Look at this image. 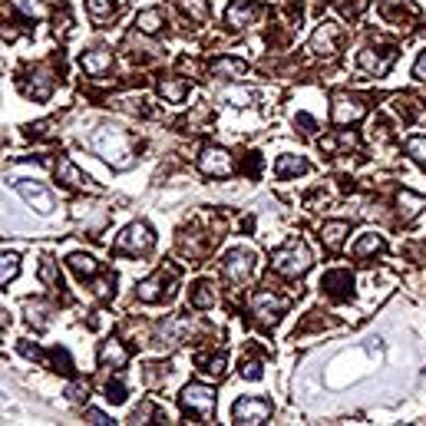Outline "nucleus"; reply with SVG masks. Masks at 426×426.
Listing matches in <instances>:
<instances>
[{
	"instance_id": "obj_15",
	"label": "nucleus",
	"mask_w": 426,
	"mask_h": 426,
	"mask_svg": "<svg viewBox=\"0 0 426 426\" xmlns=\"http://www.w3.org/2000/svg\"><path fill=\"white\" fill-rule=\"evenodd\" d=\"M321 288H324L330 297H347L350 295L347 288H354V278H350V271H328L321 278Z\"/></svg>"
},
{
	"instance_id": "obj_7",
	"label": "nucleus",
	"mask_w": 426,
	"mask_h": 426,
	"mask_svg": "<svg viewBox=\"0 0 426 426\" xmlns=\"http://www.w3.org/2000/svg\"><path fill=\"white\" fill-rule=\"evenodd\" d=\"M254 252L252 248H235V252H228L225 254V264H221V271H225V278L228 281H235V284H241V281H248L254 274Z\"/></svg>"
},
{
	"instance_id": "obj_27",
	"label": "nucleus",
	"mask_w": 426,
	"mask_h": 426,
	"mask_svg": "<svg viewBox=\"0 0 426 426\" xmlns=\"http://www.w3.org/2000/svg\"><path fill=\"white\" fill-rule=\"evenodd\" d=\"M195 363L205 377H221V373H225V354H219V357H202V354H198Z\"/></svg>"
},
{
	"instance_id": "obj_41",
	"label": "nucleus",
	"mask_w": 426,
	"mask_h": 426,
	"mask_svg": "<svg viewBox=\"0 0 426 426\" xmlns=\"http://www.w3.org/2000/svg\"><path fill=\"white\" fill-rule=\"evenodd\" d=\"M83 420H86V423H93V426H106V423H112L110 416L103 413V410H86V413H83Z\"/></svg>"
},
{
	"instance_id": "obj_4",
	"label": "nucleus",
	"mask_w": 426,
	"mask_h": 426,
	"mask_svg": "<svg viewBox=\"0 0 426 426\" xmlns=\"http://www.w3.org/2000/svg\"><path fill=\"white\" fill-rule=\"evenodd\" d=\"M175 268H159V271L153 274V278H146V281L136 288V295H139V301H146V304H162V301H172L175 295Z\"/></svg>"
},
{
	"instance_id": "obj_38",
	"label": "nucleus",
	"mask_w": 426,
	"mask_h": 426,
	"mask_svg": "<svg viewBox=\"0 0 426 426\" xmlns=\"http://www.w3.org/2000/svg\"><path fill=\"white\" fill-rule=\"evenodd\" d=\"M106 400H110V404H126V383L122 380L106 383Z\"/></svg>"
},
{
	"instance_id": "obj_37",
	"label": "nucleus",
	"mask_w": 426,
	"mask_h": 426,
	"mask_svg": "<svg viewBox=\"0 0 426 426\" xmlns=\"http://www.w3.org/2000/svg\"><path fill=\"white\" fill-rule=\"evenodd\" d=\"M40 281L50 284V288H63V284H60V274H56V268H53L50 258H44V264H40Z\"/></svg>"
},
{
	"instance_id": "obj_45",
	"label": "nucleus",
	"mask_w": 426,
	"mask_h": 426,
	"mask_svg": "<svg viewBox=\"0 0 426 426\" xmlns=\"http://www.w3.org/2000/svg\"><path fill=\"white\" fill-rule=\"evenodd\" d=\"M50 132V122H37V126H30V136H46Z\"/></svg>"
},
{
	"instance_id": "obj_19",
	"label": "nucleus",
	"mask_w": 426,
	"mask_h": 426,
	"mask_svg": "<svg viewBox=\"0 0 426 426\" xmlns=\"http://www.w3.org/2000/svg\"><path fill=\"white\" fill-rule=\"evenodd\" d=\"M350 231L347 221H328L324 228H321V241H324V248H330V252H337L340 245H344V235Z\"/></svg>"
},
{
	"instance_id": "obj_35",
	"label": "nucleus",
	"mask_w": 426,
	"mask_h": 426,
	"mask_svg": "<svg viewBox=\"0 0 426 426\" xmlns=\"http://www.w3.org/2000/svg\"><path fill=\"white\" fill-rule=\"evenodd\" d=\"M406 155H413V162L426 165V136H413L406 142Z\"/></svg>"
},
{
	"instance_id": "obj_2",
	"label": "nucleus",
	"mask_w": 426,
	"mask_h": 426,
	"mask_svg": "<svg viewBox=\"0 0 426 426\" xmlns=\"http://www.w3.org/2000/svg\"><path fill=\"white\" fill-rule=\"evenodd\" d=\"M179 404L186 410V416H195V423H208L215 416V390L205 387V383H188Z\"/></svg>"
},
{
	"instance_id": "obj_11",
	"label": "nucleus",
	"mask_w": 426,
	"mask_h": 426,
	"mask_svg": "<svg viewBox=\"0 0 426 426\" xmlns=\"http://www.w3.org/2000/svg\"><path fill=\"white\" fill-rule=\"evenodd\" d=\"M363 112H367L363 99L347 96V93H337V96H334V106H330V120L337 122V126H344V122L363 120Z\"/></svg>"
},
{
	"instance_id": "obj_31",
	"label": "nucleus",
	"mask_w": 426,
	"mask_h": 426,
	"mask_svg": "<svg viewBox=\"0 0 426 426\" xmlns=\"http://www.w3.org/2000/svg\"><path fill=\"white\" fill-rule=\"evenodd\" d=\"M337 146L354 149V146H357V136H354V132H340V136H328V139H321V149H324V153H334Z\"/></svg>"
},
{
	"instance_id": "obj_18",
	"label": "nucleus",
	"mask_w": 426,
	"mask_h": 426,
	"mask_svg": "<svg viewBox=\"0 0 426 426\" xmlns=\"http://www.w3.org/2000/svg\"><path fill=\"white\" fill-rule=\"evenodd\" d=\"M83 70H86L89 77H103L106 70H112V53L110 50H89L83 56Z\"/></svg>"
},
{
	"instance_id": "obj_20",
	"label": "nucleus",
	"mask_w": 426,
	"mask_h": 426,
	"mask_svg": "<svg viewBox=\"0 0 426 426\" xmlns=\"http://www.w3.org/2000/svg\"><path fill=\"white\" fill-rule=\"evenodd\" d=\"M301 172H307V159H301V155H281L278 165H274L278 179H291V175H301Z\"/></svg>"
},
{
	"instance_id": "obj_39",
	"label": "nucleus",
	"mask_w": 426,
	"mask_h": 426,
	"mask_svg": "<svg viewBox=\"0 0 426 426\" xmlns=\"http://www.w3.org/2000/svg\"><path fill=\"white\" fill-rule=\"evenodd\" d=\"M50 361L56 363V370H63V373L73 370V361H70V354H66L63 347H53V350H50Z\"/></svg>"
},
{
	"instance_id": "obj_23",
	"label": "nucleus",
	"mask_w": 426,
	"mask_h": 426,
	"mask_svg": "<svg viewBox=\"0 0 426 426\" xmlns=\"http://www.w3.org/2000/svg\"><path fill=\"white\" fill-rule=\"evenodd\" d=\"M66 264H70V268H73V271H77L79 278H93V274L99 271L96 258H93V254H83V252L70 254V258H66Z\"/></svg>"
},
{
	"instance_id": "obj_34",
	"label": "nucleus",
	"mask_w": 426,
	"mask_h": 426,
	"mask_svg": "<svg viewBox=\"0 0 426 426\" xmlns=\"http://www.w3.org/2000/svg\"><path fill=\"white\" fill-rule=\"evenodd\" d=\"M238 373L245 380H262V361H258V357H241Z\"/></svg>"
},
{
	"instance_id": "obj_40",
	"label": "nucleus",
	"mask_w": 426,
	"mask_h": 426,
	"mask_svg": "<svg viewBox=\"0 0 426 426\" xmlns=\"http://www.w3.org/2000/svg\"><path fill=\"white\" fill-rule=\"evenodd\" d=\"M27 311H30V314H27V317H30V324H37V328H46V307L44 304H27Z\"/></svg>"
},
{
	"instance_id": "obj_6",
	"label": "nucleus",
	"mask_w": 426,
	"mask_h": 426,
	"mask_svg": "<svg viewBox=\"0 0 426 426\" xmlns=\"http://www.w3.org/2000/svg\"><path fill=\"white\" fill-rule=\"evenodd\" d=\"M153 245H155L153 228H149V225H142V221H132L129 228H126L120 238H116V245H112V248H116L120 254H146Z\"/></svg>"
},
{
	"instance_id": "obj_22",
	"label": "nucleus",
	"mask_w": 426,
	"mask_h": 426,
	"mask_svg": "<svg viewBox=\"0 0 426 426\" xmlns=\"http://www.w3.org/2000/svg\"><path fill=\"white\" fill-rule=\"evenodd\" d=\"M400 215H404V221H410V219H416L420 212L426 208V198L423 195H413V192H400Z\"/></svg>"
},
{
	"instance_id": "obj_14",
	"label": "nucleus",
	"mask_w": 426,
	"mask_h": 426,
	"mask_svg": "<svg viewBox=\"0 0 426 426\" xmlns=\"http://www.w3.org/2000/svg\"><path fill=\"white\" fill-rule=\"evenodd\" d=\"M337 37H340L337 23H324V27H317L314 37H311V50H314V53H334V50H337Z\"/></svg>"
},
{
	"instance_id": "obj_17",
	"label": "nucleus",
	"mask_w": 426,
	"mask_h": 426,
	"mask_svg": "<svg viewBox=\"0 0 426 426\" xmlns=\"http://www.w3.org/2000/svg\"><path fill=\"white\" fill-rule=\"evenodd\" d=\"M212 73L215 77H225V79H241V77H248V63L245 60H235V56H221V60L212 63Z\"/></svg>"
},
{
	"instance_id": "obj_36",
	"label": "nucleus",
	"mask_w": 426,
	"mask_h": 426,
	"mask_svg": "<svg viewBox=\"0 0 426 426\" xmlns=\"http://www.w3.org/2000/svg\"><path fill=\"white\" fill-rule=\"evenodd\" d=\"M179 4H182V11L192 13L195 20H205V17H208V4H205V0H179Z\"/></svg>"
},
{
	"instance_id": "obj_26",
	"label": "nucleus",
	"mask_w": 426,
	"mask_h": 426,
	"mask_svg": "<svg viewBox=\"0 0 426 426\" xmlns=\"http://www.w3.org/2000/svg\"><path fill=\"white\" fill-rule=\"evenodd\" d=\"M162 11H142L139 17H136V27H139L142 33H159L162 30Z\"/></svg>"
},
{
	"instance_id": "obj_28",
	"label": "nucleus",
	"mask_w": 426,
	"mask_h": 426,
	"mask_svg": "<svg viewBox=\"0 0 426 426\" xmlns=\"http://www.w3.org/2000/svg\"><path fill=\"white\" fill-rule=\"evenodd\" d=\"M86 13L93 20H110L116 13V4L112 0H86Z\"/></svg>"
},
{
	"instance_id": "obj_29",
	"label": "nucleus",
	"mask_w": 426,
	"mask_h": 426,
	"mask_svg": "<svg viewBox=\"0 0 426 426\" xmlns=\"http://www.w3.org/2000/svg\"><path fill=\"white\" fill-rule=\"evenodd\" d=\"M383 248H387V241H383L380 235H367V238H361L354 245V254H357V258H367L370 252H383Z\"/></svg>"
},
{
	"instance_id": "obj_42",
	"label": "nucleus",
	"mask_w": 426,
	"mask_h": 426,
	"mask_svg": "<svg viewBox=\"0 0 426 426\" xmlns=\"http://www.w3.org/2000/svg\"><path fill=\"white\" fill-rule=\"evenodd\" d=\"M66 394H70V400H77V404H79V400H86V396H89V383H83V380L73 383Z\"/></svg>"
},
{
	"instance_id": "obj_33",
	"label": "nucleus",
	"mask_w": 426,
	"mask_h": 426,
	"mask_svg": "<svg viewBox=\"0 0 426 426\" xmlns=\"http://www.w3.org/2000/svg\"><path fill=\"white\" fill-rule=\"evenodd\" d=\"M221 99H225V103H231V106H252L254 103V93L252 89H225V93H221Z\"/></svg>"
},
{
	"instance_id": "obj_25",
	"label": "nucleus",
	"mask_w": 426,
	"mask_h": 426,
	"mask_svg": "<svg viewBox=\"0 0 426 426\" xmlns=\"http://www.w3.org/2000/svg\"><path fill=\"white\" fill-rule=\"evenodd\" d=\"M99 363H106V367H122L126 363V350H122L120 340H106L103 347H99Z\"/></svg>"
},
{
	"instance_id": "obj_3",
	"label": "nucleus",
	"mask_w": 426,
	"mask_h": 426,
	"mask_svg": "<svg viewBox=\"0 0 426 426\" xmlns=\"http://www.w3.org/2000/svg\"><path fill=\"white\" fill-rule=\"evenodd\" d=\"M274 271H281L284 278H301L311 268V252L304 241H288L281 252H274Z\"/></svg>"
},
{
	"instance_id": "obj_12",
	"label": "nucleus",
	"mask_w": 426,
	"mask_h": 426,
	"mask_svg": "<svg viewBox=\"0 0 426 426\" xmlns=\"http://www.w3.org/2000/svg\"><path fill=\"white\" fill-rule=\"evenodd\" d=\"M262 17V7L254 4V0H231L228 13H225V23H228L231 30H241V27H248Z\"/></svg>"
},
{
	"instance_id": "obj_13",
	"label": "nucleus",
	"mask_w": 426,
	"mask_h": 426,
	"mask_svg": "<svg viewBox=\"0 0 426 426\" xmlns=\"http://www.w3.org/2000/svg\"><path fill=\"white\" fill-rule=\"evenodd\" d=\"M198 169L205 175H228L231 172V155L219 146H205L198 155Z\"/></svg>"
},
{
	"instance_id": "obj_1",
	"label": "nucleus",
	"mask_w": 426,
	"mask_h": 426,
	"mask_svg": "<svg viewBox=\"0 0 426 426\" xmlns=\"http://www.w3.org/2000/svg\"><path fill=\"white\" fill-rule=\"evenodd\" d=\"M89 146H93V153L103 155V159H106L110 165H116V169L132 165V146H129V139H126V132H122V129L99 126V129L93 132Z\"/></svg>"
},
{
	"instance_id": "obj_21",
	"label": "nucleus",
	"mask_w": 426,
	"mask_h": 426,
	"mask_svg": "<svg viewBox=\"0 0 426 426\" xmlns=\"http://www.w3.org/2000/svg\"><path fill=\"white\" fill-rule=\"evenodd\" d=\"M159 93H162V99H169V103H186L188 79H162V83H159Z\"/></svg>"
},
{
	"instance_id": "obj_44",
	"label": "nucleus",
	"mask_w": 426,
	"mask_h": 426,
	"mask_svg": "<svg viewBox=\"0 0 426 426\" xmlns=\"http://www.w3.org/2000/svg\"><path fill=\"white\" fill-rule=\"evenodd\" d=\"M295 122H301V126H304V132H314V120H311L307 112H297V120H295Z\"/></svg>"
},
{
	"instance_id": "obj_9",
	"label": "nucleus",
	"mask_w": 426,
	"mask_h": 426,
	"mask_svg": "<svg viewBox=\"0 0 426 426\" xmlns=\"http://www.w3.org/2000/svg\"><path fill=\"white\" fill-rule=\"evenodd\" d=\"M13 186H17V192L23 195V202H27V205H33L40 215H50V212H53V195H50V188H46V186H40V182H30V179H17Z\"/></svg>"
},
{
	"instance_id": "obj_24",
	"label": "nucleus",
	"mask_w": 426,
	"mask_h": 426,
	"mask_svg": "<svg viewBox=\"0 0 426 426\" xmlns=\"http://www.w3.org/2000/svg\"><path fill=\"white\" fill-rule=\"evenodd\" d=\"M188 304L192 307H212L215 304V288L212 281H198L192 291H188Z\"/></svg>"
},
{
	"instance_id": "obj_8",
	"label": "nucleus",
	"mask_w": 426,
	"mask_h": 426,
	"mask_svg": "<svg viewBox=\"0 0 426 426\" xmlns=\"http://www.w3.org/2000/svg\"><path fill=\"white\" fill-rule=\"evenodd\" d=\"M396 60V46H380V50H361L357 56V70L367 77H383Z\"/></svg>"
},
{
	"instance_id": "obj_10",
	"label": "nucleus",
	"mask_w": 426,
	"mask_h": 426,
	"mask_svg": "<svg viewBox=\"0 0 426 426\" xmlns=\"http://www.w3.org/2000/svg\"><path fill=\"white\" fill-rule=\"evenodd\" d=\"M284 307H288V301L278 297V295H271V291H258V295L252 297V311L262 324H274V321L284 314Z\"/></svg>"
},
{
	"instance_id": "obj_16",
	"label": "nucleus",
	"mask_w": 426,
	"mask_h": 426,
	"mask_svg": "<svg viewBox=\"0 0 426 426\" xmlns=\"http://www.w3.org/2000/svg\"><path fill=\"white\" fill-rule=\"evenodd\" d=\"M56 179L63 182V186L70 188H83L89 186V179L83 172H79L77 165H73V159H66V155H60V162H56Z\"/></svg>"
},
{
	"instance_id": "obj_43",
	"label": "nucleus",
	"mask_w": 426,
	"mask_h": 426,
	"mask_svg": "<svg viewBox=\"0 0 426 426\" xmlns=\"http://www.w3.org/2000/svg\"><path fill=\"white\" fill-rule=\"evenodd\" d=\"M413 77L416 79H426V53L416 60V66H413Z\"/></svg>"
},
{
	"instance_id": "obj_5",
	"label": "nucleus",
	"mask_w": 426,
	"mask_h": 426,
	"mask_svg": "<svg viewBox=\"0 0 426 426\" xmlns=\"http://www.w3.org/2000/svg\"><path fill=\"white\" fill-rule=\"evenodd\" d=\"M231 420L235 423H248V426H262L271 420V400L264 396H245V400H235L231 406Z\"/></svg>"
},
{
	"instance_id": "obj_30",
	"label": "nucleus",
	"mask_w": 426,
	"mask_h": 426,
	"mask_svg": "<svg viewBox=\"0 0 426 426\" xmlns=\"http://www.w3.org/2000/svg\"><path fill=\"white\" fill-rule=\"evenodd\" d=\"M20 274V258L17 254H0V284L13 281Z\"/></svg>"
},
{
	"instance_id": "obj_32",
	"label": "nucleus",
	"mask_w": 426,
	"mask_h": 426,
	"mask_svg": "<svg viewBox=\"0 0 426 426\" xmlns=\"http://www.w3.org/2000/svg\"><path fill=\"white\" fill-rule=\"evenodd\" d=\"M13 11H20L23 17H44L46 13V4L44 0H11Z\"/></svg>"
}]
</instances>
